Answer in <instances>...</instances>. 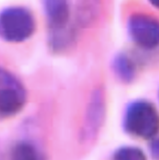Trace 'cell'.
<instances>
[{"mask_svg": "<svg viewBox=\"0 0 159 160\" xmlns=\"http://www.w3.org/2000/svg\"><path fill=\"white\" fill-rule=\"evenodd\" d=\"M125 126L136 137L150 139L159 131V113L151 103L137 101L127 110Z\"/></svg>", "mask_w": 159, "mask_h": 160, "instance_id": "obj_1", "label": "cell"}, {"mask_svg": "<svg viewBox=\"0 0 159 160\" xmlns=\"http://www.w3.org/2000/svg\"><path fill=\"white\" fill-rule=\"evenodd\" d=\"M35 31L33 15L23 8H8L0 12V37L11 42L28 39Z\"/></svg>", "mask_w": 159, "mask_h": 160, "instance_id": "obj_2", "label": "cell"}, {"mask_svg": "<svg viewBox=\"0 0 159 160\" xmlns=\"http://www.w3.org/2000/svg\"><path fill=\"white\" fill-rule=\"evenodd\" d=\"M25 102L26 91L23 85L7 70L0 68V115H15Z\"/></svg>", "mask_w": 159, "mask_h": 160, "instance_id": "obj_3", "label": "cell"}, {"mask_svg": "<svg viewBox=\"0 0 159 160\" xmlns=\"http://www.w3.org/2000/svg\"><path fill=\"white\" fill-rule=\"evenodd\" d=\"M129 33L139 47L151 49L159 45V21L147 15H135L129 20Z\"/></svg>", "mask_w": 159, "mask_h": 160, "instance_id": "obj_4", "label": "cell"}, {"mask_svg": "<svg viewBox=\"0 0 159 160\" xmlns=\"http://www.w3.org/2000/svg\"><path fill=\"white\" fill-rule=\"evenodd\" d=\"M44 6L52 26L62 28L67 23L69 18L67 0H44Z\"/></svg>", "mask_w": 159, "mask_h": 160, "instance_id": "obj_5", "label": "cell"}, {"mask_svg": "<svg viewBox=\"0 0 159 160\" xmlns=\"http://www.w3.org/2000/svg\"><path fill=\"white\" fill-rule=\"evenodd\" d=\"M13 160H46L39 150L30 142H19L11 152Z\"/></svg>", "mask_w": 159, "mask_h": 160, "instance_id": "obj_6", "label": "cell"}, {"mask_svg": "<svg viewBox=\"0 0 159 160\" xmlns=\"http://www.w3.org/2000/svg\"><path fill=\"white\" fill-rule=\"evenodd\" d=\"M114 160H147L141 150L135 147L121 148L115 153Z\"/></svg>", "mask_w": 159, "mask_h": 160, "instance_id": "obj_7", "label": "cell"}, {"mask_svg": "<svg viewBox=\"0 0 159 160\" xmlns=\"http://www.w3.org/2000/svg\"><path fill=\"white\" fill-rule=\"evenodd\" d=\"M116 70L122 79L129 80L130 78H132V73H134L132 65L126 57H119L116 60Z\"/></svg>", "mask_w": 159, "mask_h": 160, "instance_id": "obj_8", "label": "cell"}, {"mask_svg": "<svg viewBox=\"0 0 159 160\" xmlns=\"http://www.w3.org/2000/svg\"><path fill=\"white\" fill-rule=\"evenodd\" d=\"M152 155L156 159H159V140H156L151 146Z\"/></svg>", "mask_w": 159, "mask_h": 160, "instance_id": "obj_9", "label": "cell"}, {"mask_svg": "<svg viewBox=\"0 0 159 160\" xmlns=\"http://www.w3.org/2000/svg\"><path fill=\"white\" fill-rule=\"evenodd\" d=\"M149 1L155 6V7L159 8V0H149Z\"/></svg>", "mask_w": 159, "mask_h": 160, "instance_id": "obj_10", "label": "cell"}]
</instances>
